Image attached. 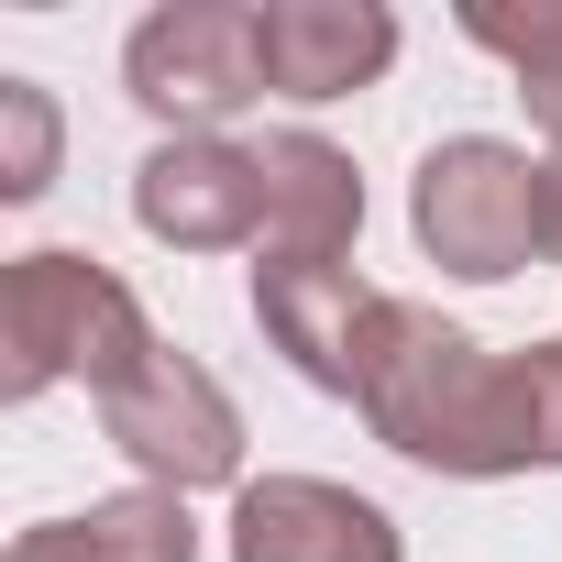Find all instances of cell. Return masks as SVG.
I'll use <instances>...</instances> for the list:
<instances>
[{
  "instance_id": "cell-6",
  "label": "cell",
  "mask_w": 562,
  "mask_h": 562,
  "mask_svg": "<svg viewBox=\"0 0 562 562\" xmlns=\"http://www.w3.org/2000/svg\"><path fill=\"white\" fill-rule=\"evenodd\" d=\"M133 221H144L166 254L265 243V155H254V144H221V133H166V144L133 166Z\"/></svg>"
},
{
  "instance_id": "cell-13",
  "label": "cell",
  "mask_w": 562,
  "mask_h": 562,
  "mask_svg": "<svg viewBox=\"0 0 562 562\" xmlns=\"http://www.w3.org/2000/svg\"><path fill=\"white\" fill-rule=\"evenodd\" d=\"M56 188V100L34 78H0V199H45Z\"/></svg>"
},
{
  "instance_id": "cell-12",
  "label": "cell",
  "mask_w": 562,
  "mask_h": 562,
  "mask_svg": "<svg viewBox=\"0 0 562 562\" xmlns=\"http://www.w3.org/2000/svg\"><path fill=\"white\" fill-rule=\"evenodd\" d=\"M463 45L507 56L529 122H551V144H562V0H540V12H463Z\"/></svg>"
},
{
  "instance_id": "cell-8",
  "label": "cell",
  "mask_w": 562,
  "mask_h": 562,
  "mask_svg": "<svg viewBox=\"0 0 562 562\" xmlns=\"http://www.w3.org/2000/svg\"><path fill=\"white\" fill-rule=\"evenodd\" d=\"M254 56H265V100H353L397 67V12L386 0H265Z\"/></svg>"
},
{
  "instance_id": "cell-14",
  "label": "cell",
  "mask_w": 562,
  "mask_h": 562,
  "mask_svg": "<svg viewBox=\"0 0 562 562\" xmlns=\"http://www.w3.org/2000/svg\"><path fill=\"white\" fill-rule=\"evenodd\" d=\"M518 441H529V474H562V342L518 353Z\"/></svg>"
},
{
  "instance_id": "cell-3",
  "label": "cell",
  "mask_w": 562,
  "mask_h": 562,
  "mask_svg": "<svg viewBox=\"0 0 562 562\" xmlns=\"http://www.w3.org/2000/svg\"><path fill=\"white\" fill-rule=\"evenodd\" d=\"M408 232L441 276L463 288H507V276L540 254V166L496 133H452L419 155L408 177Z\"/></svg>"
},
{
  "instance_id": "cell-4",
  "label": "cell",
  "mask_w": 562,
  "mask_h": 562,
  "mask_svg": "<svg viewBox=\"0 0 562 562\" xmlns=\"http://www.w3.org/2000/svg\"><path fill=\"white\" fill-rule=\"evenodd\" d=\"M100 430H111V452H122L144 485H166V496H199V485H232V474H243V408H232V386H221L199 353H177V342H155V353L100 397Z\"/></svg>"
},
{
  "instance_id": "cell-10",
  "label": "cell",
  "mask_w": 562,
  "mask_h": 562,
  "mask_svg": "<svg viewBox=\"0 0 562 562\" xmlns=\"http://www.w3.org/2000/svg\"><path fill=\"white\" fill-rule=\"evenodd\" d=\"M265 265H342L353 232H364V177L342 144L321 133H265Z\"/></svg>"
},
{
  "instance_id": "cell-1",
  "label": "cell",
  "mask_w": 562,
  "mask_h": 562,
  "mask_svg": "<svg viewBox=\"0 0 562 562\" xmlns=\"http://www.w3.org/2000/svg\"><path fill=\"white\" fill-rule=\"evenodd\" d=\"M364 430L430 474H529V441H518V353H485L474 331H452L441 310L419 299H386V331H375V375H364Z\"/></svg>"
},
{
  "instance_id": "cell-5",
  "label": "cell",
  "mask_w": 562,
  "mask_h": 562,
  "mask_svg": "<svg viewBox=\"0 0 562 562\" xmlns=\"http://www.w3.org/2000/svg\"><path fill=\"white\" fill-rule=\"evenodd\" d=\"M122 89L166 122V133H221L232 111L265 100V56H254V12L243 0H166L122 45Z\"/></svg>"
},
{
  "instance_id": "cell-11",
  "label": "cell",
  "mask_w": 562,
  "mask_h": 562,
  "mask_svg": "<svg viewBox=\"0 0 562 562\" xmlns=\"http://www.w3.org/2000/svg\"><path fill=\"white\" fill-rule=\"evenodd\" d=\"M12 562H199V529H188V496L122 485V496H89L78 518H34Z\"/></svg>"
},
{
  "instance_id": "cell-15",
  "label": "cell",
  "mask_w": 562,
  "mask_h": 562,
  "mask_svg": "<svg viewBox=\"0 0 562 562\" xmlns=\"http://www.w3.org/2000/svg\"><path fill=\"white\" fill-rule=\"evenodd\" d=\"M540 265H562V144L540 155Z\"/></svg>"
},
{
  "instance_id": "cell-2",
  "label": "cell",
  "mask_w": 562,
  "mask_h": 562,
  "mask_svg": "<svg viewBox=\"0 0 562 562\" xmlns=\"http://www.w3.org/2000/svg\"><path fill=\"white\" fill-rule=\"evenodd\" d=\"M144 353H155V321H144V299L100 254L45 243V254L0 265V397H12V408L45 397V386H67V375H89L111 397Z\"/></svg>"
},
{
  "instance_id": "cell-7",
  "label": "cell",
  "mask_w": 562,
  "mask_h": 562,
  "mask_svg": "<svg viewBox=\"0 0 562 562\" xmlns=\"http://www.w3.org/2000/svg\"><path fill=\"white\" fill-rule=\"evenodd\" d=\"M254 331L321 397H364L375 331H386V288H364L353 265H254Z\"/></svg>"
},
{
  "instance_id": "cell-9",
  "label": "cell",
  "mask_w": 562,
  "mask_h": 562,
  "mask_svg": "<svg viewBox=\"0 0 562 562\" xmlns=\"http://www.w3.org/2000/svg\"><path fill=\"white\" fill-rule=\"evenodd\" d=\"M232 562H408L397 518L331 474H265L232 496Z\"/></svg>"
}]
</instances>
